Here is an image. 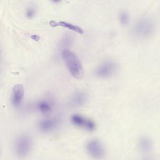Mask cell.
<instances>
[{
    "instance_id": "cell-11",
    "label": "cell",
    "mask_w": 160,
    "mask_h": 160,
    "mask_svg": "<svg viewBox=\"0 0 160 160\" xmlns=\"http://www.w3.org/2000/svg\"><path fill=\"white\" fill-rule=\"evenodd\" d=\"M140 150L143 152H149L152 148V141L151 139L147 137L141 138L138 143Z\"/></svg>"
},
{
    "instance_id": "cell-5",
    "label": "cell",
    "mask_w": 160,
    "mask_h": 160,
    "mask_svg": "<svg viewBox=\"0 0 160 160\" xmlns=\"http://www.w3.org/2000/svg\"><path fill=\"white\" fill-rule=\"evenodd\" d=\"M118 63L114 61H106L96 68L95 74L100 78H108L115 74L118 71Z\"/></svg>"
},
{
    "instance_id": "cell-2",
    "label": "cell",
    "mask_w": 160,
    "mask_h": 160,
    "mask_svg": "<svg viewBox=\"0 0 160 160\" xmlns=\"http://www.w3.org/2000/svg\"><path fill=\"white\" fill-rule=\"evenodd\" d=\"M155 28L154 20L149 17H144L136 23L134 27L133 33L136 38L144 40L150 37Z\"/></svg>"
},
{
    "instance_id": "cell-8",
    "label": "cell",
    "mask_w": 160,
    "mask_h": 160,
    "mask_svg": "<svg viewBox=\"0 0 160 160\" xmlns=\"http://www.w3.org/2000/svg\"><path fill=\"white\" fill-rule=\"evenodd\" d=\"M25 94L24 86L17 84L14 86L12 96V102L15 107H19L23 102Z\"/></svg>"
},
{
    "instance_id": "cell-10",
    "label": "cell",
    "mask_w": 160,
    "mask_h": 160,
    "mask_svg": "<svg viewBox=\"0 0 160 160\" xmlns=\"http://www.w3.org/2000/svg\"><path fill=\"white\" fill-rule=\"evenodd\" d=\"M87 101L86 93L78 92L75 93L71 99V103L75 107H80L84 105Z\"/></svg>"
},
{
    "instance_id": "cell-16",
    "label": "cell",
    "mask_w": 160,
    "mask_h": 160,
    "mask_svg": "<svg viewBox=\"0 0 160 160\" xmlns=\"http://www.w3.org/2000/svg\"><path fill=\"white\" fill-rule=\"evenodd\" d=\"M141 160H155V159H153V158H152V157H145V158H143Z\"/></svg>"
},
{
    "instance_id": "cell-12",
    "label": "cell",
    "mask_w": 160,
    "mask_h": 160,
    "mask_svg": "<svg viewBox=\"0 0 160 160\" xmlns=\"http://www.w3.org/2000/svg\"><path fill=\"white\" fill-rule=\"evenodd\" d=\"M37 108L44 115H48L52 111V106L48 101H42L39 102L37 105Z\"/></svg>"
},
{
    "instance_id": "cell-3",
    "label": "cell",
    "mask_w": 160,
    "mask_h": 160,
    "mask_svg": "<svg viewBox=\"0 0 160 160\" xmlns=\"http://www.w3.org/2000/svg\"><path fill=\"white\" fill-rule=\"evenodd\" d=\"M32 145V140L29 135L24 134L19 136L14 145L16 155L20 159L26 158L31 152Z\"/></svg>"
},
{
    "instance_id": "cell-1",
    "label": "cell",
    "mask_w": 160,
    "mask_h": 160,
    "mask_svg": "<svg viewBox=\"0 0 160 160\" xmlns=\"http://www.w3.org/2000/svg\"><path fill=\"white\" fill-rule=\"evenodd\" d=\"M62 57L72 75L76 79L83 78L84 69L76 53L70 49H64L62 51Z\"/></svg>"
},
{
    "instance_id": "cell-6",
    "label": "cell",
    "mask_w": 160,
    "mask_h": 160,
    "mask_svg": "<svg viewBox=\"0 0 160 160\" xmlns=\"http://www.w3.org/2000/svg\"><path fill=\"white\" fill-rule=\"evenodd\" d=\"M71 121L75 126L88 132H93L96 129V124L94 121L80 114H75L72 115Z\"/></svg>"
},
{
    "instance_id": "cell-7",
    "label": "cell",
    "mask_w": 160,
    "mask_h": 160,
    "mask_svg": "<svg viewBox=\"0 0 160 160\" xmlns=\"http://www.w3.org/2000/svg\"><path fill=\"white\" fill-rule=\"evenodd\" d=\"M60 123V119L58 117L45 118L41 120L38 124L39 130L44 133H48L56 130Z\"/></svg>"
},
{
    "instance_id": "cell-4",
    "label": "cell",
    "mask_w": 160,
    "mask_h": 160,
    "mask_svg": "<svg viewBox=\"0 0 160 160\" xmlns=\"http://www.w3.org/2000/svg\"><path fill=\"white\" fill-rule=\"evenodd\" d=\"M86 150L88 154L93 159L101 160L105 155V149L101 141L98 139H91L87 142Z\"/></svg>"
},
{
    "instance_id": "cell-9",
    "label": "cell",
    "mask_w": 160,
    "mask_h": 160,
    "mask_svg": "<svg viewBox=\"0 0 160 160\" xmlns=\"http://www.w3.org/2000/svg\"><path fill=\"white\" fill-rule=\"evenodd\" d=\"M49 25L52 28L60 26L63 28H67L73 31L76 32L80 34H83L84 33V31L80 27L73 25L71 23L65 22V21H60V22H57L54 20H51L49 22Z\"/></svg>"
},
{
    "instance_id": "cell-13",
    "label": "cell",
    "mask_w": 160,
    "mask_h": 160,
    "mask_svg": "<svg viewBox=\"0 0 160 160\" xmlns=\"http://www.w3.org/2000/svg\"><path fill=\"white\" fill-rule=\"evenodd\" d=\"M119 21L122 26H126L130 21V17L128 13L126 12H121L118 16Z\"/></svg>"
},
{
    "instance_id": "cell-15",
    "label": "cell",
    "mask_w": 160,
    "mask_h": 160,
    "mask_svg": "<svg viewBox=\"0 0 160 160\" xmlns=\"http://www.w3.org/2000/svg\"><path fill=\"white\" fill-rule=\"evenodd\" d=\"M32 38L33 40H35L36 41H38L40 39V37L38 36V35H33L32 36Z\"/></svg>"
},
{
    "instance_id": "cell-14",
    "label": "cell",
    "mask_w": 160,
    "mask_h": 160,
    "mask_svg": "<svg viewBox=\"0 0 160 160\" xmlns=\"http://www.w3.org/2000/svg\"><path fill=\"white\" fill-rule=\"evenodd\" d=\"M35 14V11L33 8H28L27 11V16L28 18H32L34 16Z\"/></svg>"
}]
</instances>
